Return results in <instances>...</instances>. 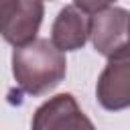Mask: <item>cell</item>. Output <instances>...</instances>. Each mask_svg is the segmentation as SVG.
<instances>
[{"label":"cell","mask_w":130,"mask_h":130,"mask_svg":"<svg viewBox=\"0 0 130 130\" xmlns=\"http://www.w3.org/2000/svg\"><path fill=\"white\" fill-rule=\"evenodd\" d=\"M67 73V61L49 39H35L32 43L12 51V75L20 91L28 95H43L55 89Z\"/></svg>","instance_id":"cell-1"},{"label":"cell","mask_w":130,"mask_h":130,"mask_svg":"<svg viewBox=\"0 0 130 130\" xmlns=\"http://www.w3.org/2000/svg\"><path fill=\"white\" fill-rule=\"evenodd\" d=\"M93 49L112 59L128 53V10L104 2L89 14V37Z\"/></svg>","instance_id":"cell-2"},{"label":"cell","mask_w":130,"mask_h":130,"mask_svg":"<svg viewBox=\"0 0 130 130\" xmlns=\"http://www.w3.org/2000/svg\"><path fill=\"white\" fill-rule=\"evenodd\" d=\"M45 14V4L39 0H4L0 10V35L14 49L37 39Z\"/></svg>","instance_id":"cell-3"},{"label":"cell","mask_w":130,"mask_h":130,"mask_svg":"<svg viewBox=\"0 0 130 130\" xmlns=\"http://www.w3.org/2000/svg\"><path fill=\"white\" fill-rule=\"evenodd\" d=\"M30 130H95V126L71 93H57L35 110Z\"/></svg>","instance_id":"cell-4"},{"label":"cell","mask_w":130,"mask_h":130,"mask_svg":"<svg viewBox=\"0 0 130 130\" xmlns=\"http://www.w3.org/2000/svg\"><path fill=\"white\" fill-rule=\"evenodd\" d=\"M98 102L108 112H120L130 106V55L108 59L95 85Z\"/></svg>","instance_id":"cell-5"},{"label":"cell","mask_w":130,"mask_h":130,"mask_svg":"<svg viewBox=\"0 0 130 130\" xmlns=\"http://www.w3.org/2000/svg\"><path fill=\"white\" fill-rule=\"evenodd\" d=\"M87 37H89V14L81 6H77V2L65 4L51 26L53 47L65 55L67 51L83 49Z\"/></svg>","instance_id":"cell-6"},{"label":"cell","mask_w":130,"mask_h":130,"mask_svg":"<svg viewBox=\"0 0 130 130\" xmlns=\"http://www.w3.org/2000/svg\"><path fill=\"white\" fill-rule=\"evenodd\" d=\"M2 2H4V0H0V10H2Z\"/></svg>","instance_id":"cell-7"}]
</instances>
